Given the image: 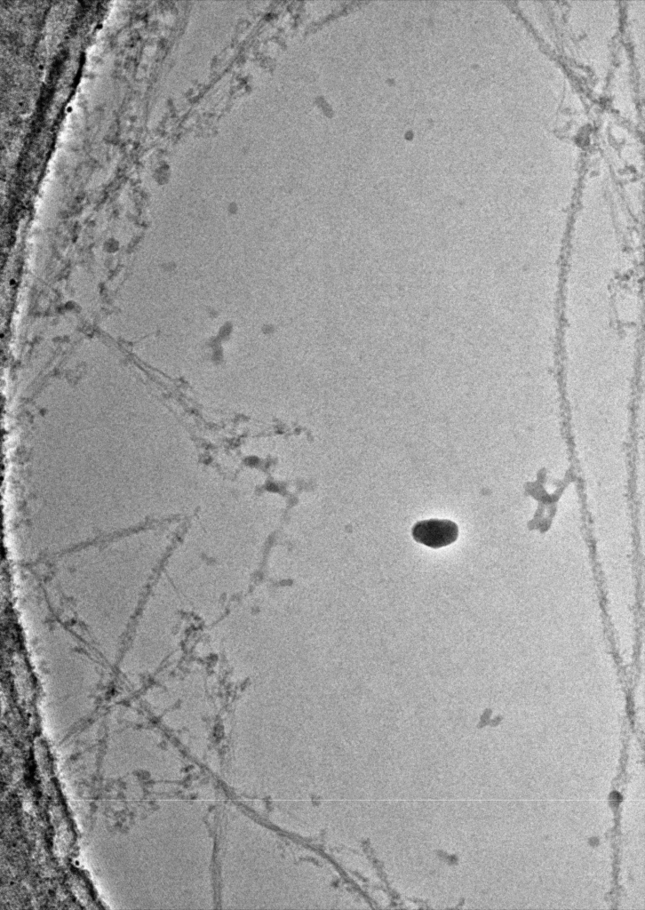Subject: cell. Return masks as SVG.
I'll return each instance as SVG.
<instances>
[{"label": "cell", "instance_id": "cell-1", "mask_svg": "<svg viewBox=\"0 0 645 910\" xmlns=\"http://www.w3.org/2000/svg\"><path fill=\"white\" fill-rule=\"evenodd\" d=\"M411 532L416 541L429 547L439 548L458 539V528L450 520L429 519L418 522Z\"/></svg>", "mask_w": 645, "mask_h": 910}]
</instances>
